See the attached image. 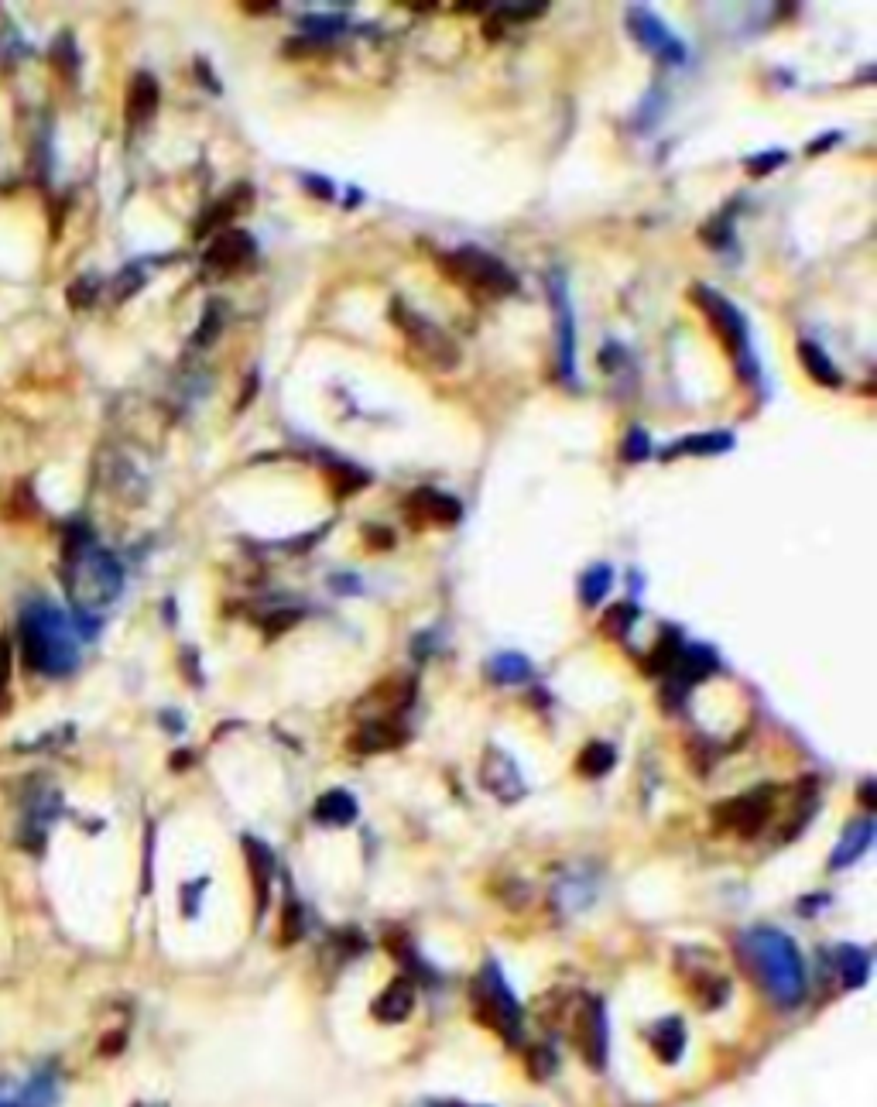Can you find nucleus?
Returning a JSON list of instances; mask_svg holds the SVG:
<instances>
[{"label":"nucleus","mask_w":877,"mask_h":1107,"mask_svg":"<svg viewBox=\"0 0 877 1107\" xmlns=\"http://www.w3.org/2000/svg\"><path fill=\"white\" fill-rule=\"evenodd\" d=\"M254 251L257 247H254L251 234H244V230H220L213 244H209L203 261H206V268L220 271V275H230V271L244 268V264L254 258Z\"/></svg>","instance_id":"10"},{"label":"nucleus","mask_w":877,"mask_h":1107,"mask_svg":"<svg viewBox=\"0 0 877 1107\" xmlns=\"http://www.w3.org/2000/svg\"><path fill=\"white\" fill-rule=\"evenodd\" d=\"M727 449H734V436L730 432H699V436H686L665 449V460H675V456H716L727 453Z\"/></svg>","instance_id":"19"},{"label":"nucleus","mask_w":877,"mask_h":1107,"mask_svg":"<svg viewBox=\"0 0 877 1107\" xmlns=\"http://www.w3.org/2000/svg\"><path fill=\"white\" fill-rule=\"evenodd\" d=\"M840 974H843V984H847V988H860V984L867 981V974H871V957H867L864 950H857V946H843L840 950Z\"/></svg>","instance_id":"26"},{"label":"nucleus","mask_w":877,"mask_h":1107,"mask_svg":"<svg viewBox=\"0 0 877 1107\" xmlns=\"http://www.w3.org/2000/svg\"><path fill=\"white\" fill-rule=\"evenodd\" d=\"M549 299L555 309V326H559V371L562 377H573V309L566 299V278L552 275L549 278Z\"/></svg>","instance_id":"12"},{"label":"nucleus","mask_w":877,"mask_h":1107,"mask_svg":"<svg viewBox=\"0 0 877 1107\" xmlns=\"http://www.w3.org/2000/svg\"><path fill=\"white\" fill-rule=\"evenodd\" d=\"M727 994H730V984L723 981L720 974H706L703 984L696 988V998H699V1005H703V1008L723 1005V1001H727Z\"/></svg>","instance_id":"31"},{"label":"nucleus","mask_w":877,"mask_h":1107,"mask_svg":"<svg viewBox=\"0 0 877 1107\" xmlns=\"http://www.w3.org/2000/svg\"><path fill=\"white\" fill-rule=\"evenodd\" d=\"M795 350H799V360H802V367H806V374L812 377V381L823 384V388H840L843 377H840V371H836L833 360L823 354V347H816L812 340H799V347Z\"/></svg>","instance_id":"21"},{"label":"nucleus","mask_w":877,"mask_h":1107,"mask_svg":"<svg viewBox=\"0 0 877 1107\" xmlns=\"http://www.w3.org/2000/svg\"><path fill=\"white\" fill-rule=\"evenodd\" d=\"M21 655L28 669L45 676H66L79 665V641L72 621L59 607L35 600L21 611Z\"/></svg>","instance_id":"1"},{"label":"nucleus","mask_w":877,"mask_h":1107,"mask_svg":"<svg viewBox=\"0 0 877 1107\" xmlns=\"http://www.w3.org/2000/svg\"><path fill=\"white\" fill-rule=\"evenodd\" d=\"M610 583H614V573H610V566H593L590 573H583V583H579L583 604L586 607H597L600 600H603V593L610 590Z\"/></svg>","instance_id":"28"},{"label":"nucleus","mask_w":877,"mask_h":1107,"mask_svg":"<svg viewBox=\"0 0 877 1107\" xmlns=\"http://www.w3.org/2000/svg\"><path fill=\"white\" fill-rule=\"evenodd\" d=\"M405 727L398 720H370V724L360 727L357 734L350 737V751L357 754H381V751H394L405 744Z\"/></svg>","instance_id":"14"},{"label":"nucleus","mask_w":877,"mask_h":1107,"mask_svg":"<svg viewBox=\"0 0 877 1107\" xmlns=\"http://www.w3.org/2000/svg\"><path fill=\"white\" fill-rule=\"evenodd\" d=\"M744 946L771 998L782 1008L799 1005L806 994V967H802L799 946L778 929H751L744 936Z\"/></svg>","instance_id":"2"},{"label":"nucleus","mask_w":877,"mask_h":1107,"mask_svg":"<svg viewBox=\"0 0 877 1107\" xmlns=\"http://www.w3.org/2000/svg\"><path fill=\"white\" fill-rule=\"evenodd\" d=\"M415 1008V988L408 977H394V981L384 988V994H377L374 1001V1018L377 1022H405Z\"/></svg>","instance_id":"16"},{"label":"nucleus","mask_w":877,"mask_h":1107,"mask_svg":"<svg viewBox=\"0 0 877 1107\" xmlns=\"http://www.w3.org/2000/svg\"><path fill=\"white\" fill-rule=\"evenodd\" d=\"M693 299H696V306L706 312V319H710V326L716 330V336L723 340V347H727L734 357H747V326H744V316H740V312L730 306V302L723 299L716 288L696 285Z\"/></svg>","instance_id":"7"},{"label":"nucleus","mask_w":877,"mask_h":1107,"mask_svg":"<svg viewBox=\"0 0 877 1107\" xmlns=\"http://www.w3.org/2000/svg\"><path fill=\"white\" fill-rule=\"evenodd\" d=\"M871 837H874V823L871 820H857L854 826H850V830L843 833L840 847H836V854H833V861H830L833 871H840V868H847V864H854L857 857L864 854L867 847H871Z\"/></svg>","instance_id":"22"},{"label":"nucleus","mask_w":877,"mask_h":1107,"mask_svg":"<svg viewBox=\"0 0 877 1107\" xmlns=\"http://www.w3.org/2000/svg\"><path fill=\"white\" fill-rule=\"evenodd\" d=\"M353 816H357V802H353L347 792H340V789L326 792V796L316 802V820L319 823L347 826V823H353Z\"/></svg>","instance_id":"24"},{"label":"nucleus","mask_w":877,"mask_h":1107,"mask_svg":"<svg viewBox=\"0 0 877 1107\" xmlns=\"http://www.w3.org/2000/svg\"><path fill=\"white\" fill-rule=\"evenodd\" d=\"M367 535H374V542H370L374 549H381V545H384V549H391V532H388V528H384V532H381V528H367Z\"/></svg>","instance_id":"41"},{"label":"nucleus","mask_w":877,"mask_h":1107,"mask_svg":"<svg viewBox=\"0 0 877 1107\" xmlns=\"http://www.w3.org/2000/svg\"><path fill=\"white\" fill-rule=\"evenodd\" d=\"M69 587L83 607H103L117 597L120 590V569L107 552H96L90 545L72 552L69 566Z\"/></svg>","instance_id":"3"},{"label":"nucleus","mask_w":877,"mask_h":1107,"mask_svg":"<svg viewBox=\"0 0 877 1107\" xmlns=\"http://www.w3.org/2000/svg\"><path fill=\"white\" fill-rule=\"evenodd\" d=\"M405 508H408V518H415L418 525H456L463 515L460 501L449 494H439V491H415Z\"/></svg>","instance_id":"13"},{"label":"nucleus","mask_w":877,"mask_h":1107,"mask_svg":"<svg viewBox=\"0 0 877 1107\" xmlns=\"http://www.w3.org/2000/svg\"><path fill=\"white\" fill-rule=\"evenodd\" d=\"M244 854H247V868H251V878H254L257 912H261L264 902H268V881H271V874H275V857H271V850L254 837H244Z\"/></svg>","instance_id":"18"},{"label":"nucleus","mask_w":877,"mask_h":1107,"mask_svg":"<svg viewBox=\"0 0 877 1107\" xmlns=\"http://www.w3.org/2000/svg\"><path fill=\"white\" fill-rule=\"evenodd\" d=\"M55 1104V1087L48 1077H38L31 1080L28 1087H24V1094L18 1097V1104L14 1107H52Z\"/></svg>","instance_id":"30"},{"label":"nucleus","mask_w":877,"mask_h":1107,"mask_svg":"<svg viewBox=\"0 0 877 1107\" xmlns=\"http://www.w3.org/2000/svg\"><path fill=\"white\" fill-rule=\"evenodd\" d=\"M484 785L490 792H494L497 799L504 802H514L525 792V785H521V775L518 768H514V761L508 758V754L501 751H490L487 761H484Z\"/></svg>","instance_id":"15"},{"label":"nucleus","mask_w":877,"mask_h":1107,"mask_svg":"<svg viewBox=\"0 0 877 1107\" xmlns=\"http://www.w3.org/2000/svg\"><path fill=\"white\" fill-rule=\"evenodd\" d=\"M394 323H398L401 333L408 336V343H412L415 354L429 360L432 367H439V371H453V367L460 364V347H456V343L449 340L439 326H432L429 319H422L418 312L405 309L401 302H394Z\"/></svg>","instance_id":"6"},{"label":"nucleus","mask_w":877,"mask_h":1107,"mask_svg":"<svg viewBox=\"0 0 877 1107\" xmlns=\"http://www.w3.org/2000/svg\"><path fill=\"white\" fill-rule=\"evenodd\" d=\"M216 330H220V319H216V309H209V312H206L203 330H199V343H209V340H213Z\"/></svg>","instance_id":"40"},{"label":"nucleus","mask_w":877,"mask_h":1107,"mask_svg":"<svg viewBox=\"0 0 877 1107\" xmlns=\"http://www.w3.org/2000/svg\"><path fill=\"white\" fill-rule=\"evenodd\" d=\"M155 110H158V83L148 72H138L131 90H127V120H131L134 127H141L155 117Z\"/></svg>","instance_id":"17"},{"label":"nucleus","mask_w":877,"mask_h":1107,"mask_svg":"<svg viewBox=\"0 0 877 1107\" xmlns=\"http://www.w3.org/2000/svg\"><path fill=\"white\" fill-rule=\"evenodd\" d=\"M490 676L497 679V683H525V679L531 676V665L528 659H521V655H497L494 662H490Z\"/></svg>","instance_id":"27"},{"label":"nucleus","mask_w":877,"mask_h":1107,"mask_svg":"<svg viewBox=\"0 0 877 1107\" xmlns=\"http://www.w3.org/2000/svg\"><path fill=\"white\" fill-rule=\"evenodd\" d=\"M785 165V151H764V155H754V158H747V175H751V179H761V175H771V172H775V168H782Z\"/></svg>","instance_id":"33"},{"label":"nucleus","mask_w":877,"mask_h":1107,"mask_svg":"<svg viewBox=\"0 0 877 1107\" xmlns=\"http://www.w3.org/2000/svg\"><path fill=\"white\" fill-rule=\"evenodd\" d=\"M305 31L329 35V31H340V21H326V18H319V14H312V18H305Z\"/></svg>","instance_id":"39"},{"label":"nucleus","mask_w":877,"mask_h":1107,"mask_svg":"<svg viewBox=\"0 0 877 1107\" xmlns=\"http://www.w3.org/2000/svg\"><path fill=\"white\" fill-rule=\"evenodd\" d=\"M634 617H638V607H634V604H614L607 614H603L600 631H603V635H607V638H624L627 631H631Z\"/></svg>","instance_id":"29"},{"label":"nucleus","mask_w":877,"mask_h":1107,"mask_svg":"<svg viewBox=\"0 0 877 1107\" xmlns=\"http://www.w3.org/2000/svg\"><path fill=\"white\" fill-rule=\"evenodd\" d=\"M610 768H614V748H610V744H603V741L586 744L583 754L576 758V772L583 775V778H603V775L610 772Z\"/></svg>","instance_id":"25"},{"label":"nucleus","mask_w":877,"mask_h":1107,"mask_svg":"<svg viewBox=\"0 0 877 1107\" xmlns=\"http://www.w3.org/2000/svg\"><path fill=\"white\" fill-rule=\"evenodd\" d=\"M651 1046H655V1056L665 1063H675L682 1053V1046H686V1029H682L679 1018H665V1022L655 1025V1032H651Z\"/></svg>","instance_id":"23"},{"label":"nucleus","mask_w":877,"mask_h":1107,"mask_svg":"<svg viewBox=\"0 0 877 1107\" xmlns=\"http://www.w3.org/2000/svg\"><path fill=\"white\" fill-rule=\"evenodd\" d=\"M329 480L336 484V497H347L353 491H360L364 487V473H357L353 467H333V473H329Z\"/></svg>","instance_id":"34"},{"label":"nucleus","mask_w":877,"mask_h":1107,"mask_svg":"<svg viewBox=\"0 0 877 1107\" xmlns=\"http://www.w3.org/2000/svg\"><path fill=\"white\" fill-rule=\"evenodd\" d=\"M771 813V792L768 789H758L751 792V796H740L734 802H727V806H720V820L730 826V830H737L740 837H751V833H758L764 820H768Z\"/></svg>","instance_id":"11"},{"label":"nucleus","mask_w":877,"mask_h":1107,"mask_svg":"<svg viewBox=\"0 0 877 1107\" xmlns=\"http://www.w3.org/2000/svg\"><path fill=\"white\" fill-rule=\"evenodd\" d=\"M545 11H549V4H501L497 7V14H504L508 21H531Z\"/></svg>","instance_id":"37"},{"label":"nucleus","mask_w":877,"mask_h":1107,"mask_svg":"<svg viewBox=\"0 0 877 1107\" xmlns=\"http://www.w3.org/2000/svg\"><path fill=\"white\" fill-rule=\"evenodd\" d=\"M302 905L295 898L285 902V912H281V946H292L295 940H302Z\"/></svg>","instance_id":"32"},{"label":"nucleus","mask_w":877,"mask_h":1107,"mask_svg":"<svg viewBox=\"0 0 877 1107\" xmlns=\"http://www.w3.org/2000/svg\"><path fill=\"white\" fill-rule=\"evenodd\" d=\"M446 271L466 288H477V292L487 295H511L518 282L508 268H504L497 258L477 251V247H460V251L446 254Z\"/></svg>","instance_id":"5"},{"label":"nucleus","mask_w":877,"mask_h":1107,"mask_svg":"<svg viewBox=\"0 0 877 1107\" xmlns=\"http://www.w3.org/2000/svg\"><path fill=\"white\" fill-rule=\"evenodd\" d=\"M552 1070H555V1056H552V1049H545V1046L531 1049V1053H528V1073H531V1077H535V1080H545Z\"/></svg>","instance_id":"36"},{"label":"nucleus","mask_w":877,"mask_h":1107,"mask_svg":"<svg viewBox=\"0 0 877 1107\" xmlns=\"http://www.w3.org/2000/svg\"><path fill=\"white\" fill-rule=\"evenodd\" d=\"M716 669V655L706 645H682L679 659L672 665V676H679L682 683H699Z\"/></svg>","instance_id":"20"},{"label":"nucleus","mask_w":877,"mask_h":1107,"mask_svg":"<svg viewBox=\"0 0 877 1107\" xmlns=\"http://www.w3.org/2000/svg\"><path fill=\"white\" fill-rule=\"evenodd\" d=\"M573 1046L593 1070L607 1063V1015L600 1001H583L573 1022Z\"/></svg>","instance_id":"8"},{"label":"nucleus","mask_w":877,"mask_h":1107,"mask_svg":"<svg viewBox=\"0 0 877 1107\" xmlns=\"http://www.w3.org/2000/svg\"><path fill=\"white\" fill-rule=\"evenodd\" d=\"M7 689H11V641L0 635V703H7Z\"/></svg>","instance_id":"38"},{"label":"nucleus","mask_w":877,"mask_h":1107,"mask_svg":"<svg viewBox=\"0 0 877 1107\" xmlns=\"http://www.w3.org/2000/svg\"><path fill=\"white\" fill-rule=\"evenodd\" d=\"M627 28H631V35L638 38L648 52L662 55V59H669V62L686 59V48H682L679 38L669 35V28H665L658 18H651L648 11H641V7H634V11L627 14Z\"/></svg>","instance_id":"9"},{"label":"nucleus","mask_w":877,"mask_h":1107,"mask_svg":"<svg viewBox=\"0 0 877 1107\" xmlns=\"http://www.w3.org/2000/svg\"><path fill=\"white\" fill-rule=\"evenodd\" d=\"M278 4H244V14H275Z\"/></svg>","instance_id":"42"},{"label":"nucleus","mask_w":877,"mask_h":1107,"mask_svg":"<svg viewBox=\"0 0 877 1107\" xmlns=\"http://www.w3.org/2000/svg\"><path fill=\"white\" fill-rule=\"evenodd\" d=\"M473 1005H477L480 1022L490 1025L497 1036H504L508 1042H518L521 1005L514 1001V994L508 984H504L497 967H484V974L477 977V984H473Z\"/></svg>","instance_id":"4"},{"label":"nucleus","mask_w":877,"mask_h":1107,"mask_svg":"<svg viewBox=\"0 0 877 1107\" xmlns=\"http://www.w3.org/2000/svg\"><path fill=\"white\" fill-rule=\"evenodd\" d=\"M651 456V443H648V432L645 429H631V436H627L624 443V460L631 463H641Z\"/></svg>","instance_id":"35"}]
</instances>
